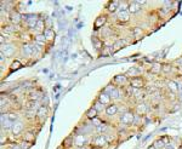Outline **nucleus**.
Segmentation results:
<instances>
[{"mask_svg":"<svg viewBox=\"0 0 182 149\" xmlns=\"http://www.w3.org/2000/svg\"><path fill=\"white\" fill-rule=\"evenodd\" d=\"M39 21L38 18V15H33V13H26V15H22V22L26 23V25L30 29H34L35 25H37Z\"/></svg>","mask_w":182,"mask_h":149,"instance_id":"nucleus-1","label":"nucleus"},{"mask_svg":"<svg viewBox=\"0 0 182 149\" xmlns=\"http://www.w3.org/2000/svg\"><path fill=\"white\" fill-rule=\"evenodd\" d=\"M129 81H130V79L128 78V75H125V74H118V75H115L114 78H113L112 83H113V85H115V87H120V86L129 85Z\"/></svg>","mask_w":182,"mask_h":149,"instance_id":"nucleus-2","label":"nucleus"},{"mask_svg":"<svg viewBox=\"0 0 182 149\" xmlns=\"http://www.w3.org/2000/svg\"><path fill=\"white\" fill-rule=\"evenodd\" d=\"M129 86L132 87L135 90H141L143 89L146 86V83H145V79L142 76H136V78H131L130 81H129Z\"/></svg>","mask_w":182,"mask_h":149,"instance_id":"nucleus-3","label":"nucleus"},{"mask_svg":"<svg viewBox=\"0 0 182 149\" xmlns=\"http://www.w3.org/2000/svg\"><path fill=\"white\" fill-rule=\"evenodd\" d=\"M91 144H94V147H96V148H104L108 144V140L106 137V135H97L92 140Z\"/></svg>","mask_w":182,"mask_h":149,"instance_id":"nucleus-4","label":"nucleus"},{"mask_svg":"<svg viewBox=\"0 0 182 149\" xmlns=\"http://www.w3.org/2000/svg\"><path fill=\"white\" fill-rule=\"evenodd\" d=\"M135 115L132 112H125L123 115L120 118V124H123L125 126H129V125H132L134 124V120H135Z\"/></svg>","mask_w":182,"mask_h":149,"instance_id":"nucleus-5","label":"nucleus"},{"mask_svg":"<svg viewBox=\"0 0 182 149\" xmlns=\"http://www.w3.org/2000/svg\"><path fill=\"white\" fill-rule=\"evenodd\" d=\"M9 21L12 25H18L19 23H22V15L17 10H12L9 13Z\"/></svg>","mask_w":182,"mask_h":149,"instance_id":"nucleus-6","label":"nucleus"},{"mask_svg":"<svg viewBox=\"0 0 182 149\" xmlns=\"http://www.w3.org/2000/svg\"><path fill=\"white\" fill-rule=\"evenodd\" d=\"M16 52V47L11 44H4L1 45V53H4L5 57H12Z\"/></svg>","mask_w":182,"mask_h":149,"instance_id":"nucleus-7","label":"nucleus"},{"mask_svg":"<svg viewBox=\"0 0 182 149\" xmlns=\"http://www.w3.org/2000/svg\"><path fill=\"white\" fill-rule=\"evenodd\" d=\"M107 23V15H100V16L95 19L94 22V29L100 30L101 28L104 27V24Z\"/></svg>","mask_w":182,"mask_h":149,"instance_id":"nucleus-8","label":"nucleus"},{"mask_svg":"<svg viewBox=\"0 0 182 149\" xmlns=\"http://www.w3.org/2000/svg\"><path fill=\"white\" fill-rule=\"evenodd\" d=\"M23 130H24V125H23V122H22V121H17V122H15L13 126H12V128H11L12 135H13L15 137L23 135Z\"/></svg>","mask_w":182,"mask_h":149,"instance_id":"nucleus-9","label":"nucleus"},{"mask_svg":"<svg viewBox=\"0 0 182 149\" xmlns=\"http://www.w3.org/2000/svg\"><path fill=\"white\" fill-rule=\"evenodd\" d=\"M43 94L40 90L37 89H33L30 92H28V101H35V102H39L40 98H43Z\"/></svg>","mask_w":182,"mask_h":149,"instance_id":"nucleus-10","label":"nucleus"},{"mask_svg":"<svg viewBox=\"0 0 182 149\" xmlns=\"http://www.w3.org/2000/svg\"><path fill=\"white\" fill-rule=\"evenodd\" d=\"M130 12L129 11H118L117 13V21L119 23H126V22H129L130 21Z\"/></svg>","mask_w":182,"mask_h":149,"instance_id":"nucleus-11","label":"nucleus"},{"mask_svg":"<svg viewBox=\"0 0 182 149\" xmlns=\"http://www.w3.org/2000/svg\"><path fill=\"white\" fill-rule=\"evenodd\" d=\"M142 4H145L143 1H130V6H129V12L131 15L137 13L141 9H142Z\"/></svg>","mask_w":182,"mask_h":149,"instance_id":"nucleus-12","label":"nucleus"},{"mask_svg":"<svg viewBox=\"0 0 182 149\" xmlns=\"http://www.w3.org/2000/svg\"><path fill=\"white\" fill-rule=\"evenodd\" d=\"M88 143V138L86 135H77L74 137V144L77 146L78 148H82L85 147V144Z\"/></svg>","mask_w":182,"mask_h":149,"instance_id":"nucleus-13","label":"nucleus"},{"mask_svg":"<svg viewBox=\"0 0 182 149\" xmlns=\"http://www.w3.org/2000/svg\"><path fill=\"white\" fill-rule=\"evenodd\" d=\"M104 110H106V114H107V116L112 118V116H114V115L118 113L119 108H118V106L115 104V103H110L109 106L106 107V109H104Z\"/></svg>","mask_w":182,"mask_h":149,"instance_id":"nucleus-14","label":"nucleus"},{"mask_svg":"<svg viewBox=\"0 0 182 149\" xmlns=\"http://www.w3.org/2000/svg\"><path fill=\"white\" fill-rule=\"evenodd\" d=\"M97 100H98L103 106H109V104H110V101H112L109 94H107V92H104V91H102V92H101V94L98 95V98H97Z\"/></svg>","mask_w":182,"mask_h":149,"instance_id":"nucleus-15","label":"nucleus"},{"mask_svg":"<svg viewBox=\"0 0 182 149\" xmlns=\"http://www.w3.org/2000/svg\"><path fill=\"white\" fill-rule=\"evenodd\" d=\"M48 115H49V107L40 106L39 109L37 110V118H39V119H45Z\"/></svg>","mask_w":182,"mask_h":149,"instance_id":"nucleus-16","label":"nucleus"},{"mask_svg":"<svg viewBox=\"0 0 182 149\" xmlns=\"http://www.w3.org/2000/svg\"><path fill=\"white\" fill-rule=\"evenodd\" d=\"M44 37H45V39H46V41H54L55 37H56V33H55V30L52 28L48 27L44 32Z\"/></svg>","mask_w":182,"mask_h":149,"instance_id":"nucleus-17","label":"nucleus"},{"mask_svg":"<svg viewBox=\"0 0 182 149\" xmlns=\"http://www.w3.org/2000/svg\"><path fill=\"white\" fill-rule=\"evenodd\" d=\"M3 115H5V119H6L7 121H10L11 124H15V122H17V121H19L18 120V114L16 112H10V113H6V114H3Z\"/></svg>","mask_w":182,"mask_h":149,"instance_id":"nucleus-18","label":"nucleus"},{"mask_svg":"<svg viewBox=\"0 0 182 149\" xmlns=\"http://www.w3.org/2000/svg\"><path fill=\"white\" fill-rule=\"evenodd\" d=\"M119 4L120 1H115V0H113V1H109L107 4V11L109 13H114V12H117L118 11V9H119Z\"/></svg>","mask_w":182,"mask_h":149,"instance_id":"nucleus-19","label":"nucleus"},{"mask_svg":"<svg viewBox=\"0 0 182 149\" xmlns=\"http://www.w3.org/2000/svg\"><path fill=\"white\" fill-rule=\"evenodd\" d=\"M48 27H45V19L43 18H39V21L37 23V25H35V32H37V34H44L45 29H46Z\"/></svg>","mask_w":182,"mask_h":149,"instance_id":"nucleus-20","label":"nucleus"},{"mask_svg":"<svg viewBox=\"0 0 182 149\" xmlns=\"http://www.w3.org/2000/svg\"><path fill=\"white\" fill-rule=\"evenodd\" d=\"M85 115H86L88 119H90V120H95V119H97V116H98V112L96 110L94 107H91V108H89V109L86 110Z\"/></svg>","mask_w":182,"mask_h":149,"instance_id":"nucleus-21","label":"nucleus"},{"mask_svg":"<svg viewBox=\"0 0 182 149\" xmlns=\"http://www.w3.org/2000/svg\"><path fill=\"white\" fill-rule=\"evenodd\" d=\"M166 87H168V90L171 94H176V92L179 91V84L174 80H169L168 83H166Z\"/></svg>","mask_w":182,"mask_h":149,"instance_id":"nucleus-22","label":"nucleus"},{"mask_svg":"<svg viewBox=\"0 0 182 149\" xmlns=\"http://www.w3.org/2000/svg\"><path fill=\"white\" fill-rule=\"evenodd\" d=\"M91 41H92V45H94V47L97 50V51H100L101 49H104V46H103V41L101 40L100 38H97V37H92V39H91Z\"/></svg>","mask_w":182,"mask_h":149,"instance_id":"nucleus-23","label":"nucleus"},{"mask_svg":"<svg viewBox=\"0 0 182 149\" xmlns=\"http://www.w3.org/2000/svg\"><path fill=\"white\" fill-rule=\"evenodd\" d=\"M147 112H148V107L146 103H140L136 107V114H139V115H145Z\"/></svg>","mask_w":182,"mask_h":149,"instance_id":"nucleus-24","label":"nucleus"},{"mask_svg":"<svg viewBox=\"0 0 182 149\" xmlns=\"http://www.w3.org/2000/svg\"><path fill=\"white\" fill-rule=\"evenodd\" d=\"M22 138H23V141H24V142L33 143V142L35 141V133H34V132H30V131H28V132H26V133H23Z\"/></svg>","mask_w":182,"mask_h":149,"instance_id":"nucleus-25","label":"nucleus"},{"mask_svg":"<svg viewBox=\"0 0 182 149\" xmlns=\"http://www.w3.org/2000/svg\"><path fill=\"white\" fill-rule=\"evenodd\" d=\"M39 102H35V101H28L26 106H24V108H26V110H35V109H39Z\"/></svg>","mask_w":182,"mask_h":149,"instance_id":"nucleus-26","label":"nucleus"},{"mask_svg":"<svg viewBox=\"0 0 182 149\" xmlns=\"http://www.w3.org/2000/svg\"><path fill=\"white\" fill-rule=\"evenodd\" d=\"M163 70V65L160 63H153L151 67V73L152 74H160V71Z\"/></svg>","mask_w":182,"mask_h":149,"instance_id":"nucleus-27","label":"nucleus"},{"mask_svg":"<svg viewBox=\"0 0 182 149\" xmlns=\"http://www.w3.org/2000/svg\"><path fill=\"white\" fill-rule=\"evenodd\" d=\"M124 45H125V40L124 39H118L117 41L113 44V52H117V51L120 50Z\"/></svg>","mask_w":182,"mask_h":149,"instance_id":"nucleus-28","label":"nucleus"},{"mask_svg":"<svg viewBox=\"0 0 182 149\" xmlns=\"http://www.w3.org/2000/svg\"><path fill=\"white\" fill-rule=\"evenodd\" d=\"M120 95H121V92H120L119 87H115V89L109 94V96H110V98H112V100H120Z\"/></svg>","mask_w":182,"mask_h":149,"instance_id":"nucleus-29","label":"nucleus"},{"mask_svg":"<svg viewBox=\"0 0 182 149\" xmlns=\"http://www.w3.org/2000/svg\"><path fill=\"white\" fill-rule=\"evenodd\" d=\"M153 146L155 149H165L166 144L164 143V141L161 140V138H158V140H155L154 143H153Z\"/></svg>","mask_w":182,"mask_h":149,"instance_id":"nucleus-30","label":"nucleus"},{"mask_svg":"<svg viewBox=\"0 0 182 149\" xmlns=\"http://www.w3.org/2000/svg\"><path fill=\"white\" fill-rule=\"evenodd\" d=\"M16 32V29H15V25H4L3 27V34L5 33V34H12V33H15Z\"/></svg>","mask_w":182,"mask_h":149,"instance_id":"nucleus-31","label":"nucleus"},{"mask_svg":"<svg viewBox=\"0 0 182 149\" xmlns=\"http://www.w3.org/2000/svg\"><path fill=\"white\" fill-rule=\"evenodd\" d=\"M22 67V63L19 62L18 59H15L13 62L11 63V65H10V70L11 71H13V70H17V69H19Z\"/></svg>","mask_w":182,"mask_h":149,"instance_id":"nucleus-32","label":"nucleus"},{"mask_svg":"<svg viewBox=\"0 0 182 149\" xmlns=\"http://www.w3.org/2000/svg\"><path fill=\"white\" fill-rule=\"evenodd\" d=\"M101 33H102V37H103V38H109L110 35H112V28L103 27L102 30H101Z\"/></svg>","mask_w":182,"mask_h":149,"instance_id":"nucleus-33","label":"nucleus"},{"mask_svg":"<svg viewBox=\"0 0 182 149\" xmlns=\"http://www.w3.org/2000/svg\"><path fill=\"white\" fill-rule=\"evenodd\" d=\"M139 73H140V69H137V68H130L129 70H128V73H126V75H131L132 78H136V76H139Z\"/></svg>","mask_w":182,"mask_h":149,"instance_id":"nucleus-34","label":"nucleus"},{"mask_svg":"<svg viewBox=\"0 0 182 149\" xmlns=\"http://www.w3.org/2000/svg\"><path fill=\"white\" fill-rule=\"evenodd\" d=\"M92 107H94L95 109L97 110L98 113H101V112H102V110L104 109V106H103L102 103H101V102H100L98 100H96V101H95V103H94V106H92Z\"/></svg>","mask_w":182,"mask_h":149,"instance_id":"nucleus-35","label":"nucleus"},{"mask_svg":"<svg viewBox=\"0 0 182 149\" xmlns=\"http://www.w3.org/2000/svg\"><path fill=\"white\" fill-rule=\"evenodd\" d=\"M132 34H134V37L135 38H139L141 34H142V29H141L140 27H135L134 30H132Z\"/></svg>","mask_w":182,"mask_h":149,"instance_id":"nucleus-36","label":"nucleus"},{"mask_svg":"<svg viewBox=\"0 0 182 149\" xmlns=\"http://www.w3.org/2000/svg\"><path fill=\"white\" fill-rule=\"evenodd\" d=\"M171 69H173V67H171V64H164L163 65V73H165V74H169L170 71H171Z\"/></svg>","mask_w":182,"mask_h":149,"instance_id":"nucleus-37","label":"nucleus"},{"mask_svg":"<svg viewBox=\"0 0 182 149\" xmlns=\"http://www.w3.org/2000/svg\"><path fill=\"white\" fill-rule=\"evenodd\" d=\"M41 106H45V107H49V103H50V100H49V97L45 95V96H43V98H41Z\"/></svg>","mask_w":182,"mask_h":149,"instance_id":"nucleus-38","label":"nucleus"},{"mask_svg":"<svg viewBox=\"0 0 182 149\" xmlns=\"http://www.w3.org/2000/svg\"><path fill=\"white\" fill-rule=\"evenodd\" d=\"M114 89H115V86L112 84V85H108V86L106 87V89H104L103 91H104V92H107V94H110V92H112Z\"/></svg>","mask_w":182,"mask_h":149,"instance_id":"nucleus-39","label":"nucleus"},{"mask_svg":"<svg viewBox=\"0 0 182 149\" xmlns=\"http://www.w3.org/2000/svg\"><path fill=\"white\" fill-rule=\"evenodd\" d=\"M30 146H32V143H28V142H24V141L21 143L22 149H29V148H30Z\"/></svg>","mask_w":182,"mask_h":149,"instance_id":"nucleus-40","label":"nucleus"},{"mask_svg":"<svg viewBox=\"0 0 182 149\" xmlns=\"http://www.w3.org/2000/svg\"><path fill=\"white\" fill-rule=\"evenodd\" d=\"M10 149H22V147H21V144H18V143H12Z\"/></svg>","mask_w":182,"mask_h":149,"instance_id":"nucleus-41","label":"nucleus"},{"mask_svg":"<svg viewBox=\"0 0 182 149\" xmlns=\"http://www.w3.org/2000/svg\"><path fill=\"white\" fill-rule=\"evenodd\" d=\"M175 64H177L179 67H182V57H180V58H177V59H175V62H174Z\"/></svg>","mask_w":182,"mask_h":149,"instance_id":"nucleus-42","label":"nucleus"},{"mask_svg":"<svg viewBox=\"0 0 182 149\" xmlns=\"http://www.w3.org/2000/svg\"><path fill=\"white\" fill-rule=\"evenodd\" d=\"M165 149H175V146H174V143H169V144H166V147H165Z\"/></svg>","mask_w":182,"mask_h":149,"instance_id":"nucleus-43","label":"nucleus"},{"mask_svg":"<svg viewBox=\"0 0 182 149\" xmlns=\"http://www.w3.org/2000/svg\"><path fill=\"white\" fill-rule=\"evenodd\" d=\"M147 149H155V148H154V146H153V144H152V146H149Z\"/></svg>","mask_w":182,"mask_h":149,"instance_id":"nucleus-44","label":"nucleus"},{"mask_svg":"<svg viewBox=\"0 0 182 149\" xmlns=\"http://www.w3.org/2000/svg\"><path fill=\"white\" fill-rule=\"evenodd\" d=\"M77 149H86V148H85V147H82V148H77Z\"/></svg>","mask_w":182,"mask_h":149,"instance_id":"nucleus-45","label":"nucleus"},{"mask_svg":"<svg viewBox=\"0 0 182 149\" xmlns=\"http://www.w3.org/2000/svg\"><path fill=\"white\" fill-rule=\"evenodd\" d=\"M58 149H63V148H62V147H60V148H58Z\"/></svg>","mask_w":182,"mask_h":149,"instance_id":"nucleus-46","label":"nucleus"},{"mask_svg":"<svg viewBox=\"0 0 182 149\" xmlns=\"http://www.w3.org/2000/svg\"><path fill=\"white\" fill-rule=\"evenodd\" d=\"M179 149H182V147H180V148H179Z\"/></svg>","mask_w":182,"mask_h":149,"instance_id":"nucleus-47","label":"nucleus"}]
</instances>
